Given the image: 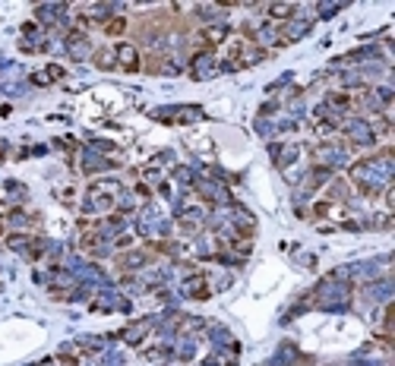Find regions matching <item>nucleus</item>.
Listing matches in <instances>:
<instances>
[{
    "label": "nucleus",
    "mask_w": 395,
    "mask_h": 366,
    "mask_svg": "<svg viewBox=\"0 0 395 366\" xmlns=\"http://www.w3.org/2000/svg\"><path fill=\"white\" fill-rule=\"evenodd\" d=\"M117 60L124 63L126 70H136V63H139L136 48H133V44H120V48H117Z\"/></svg>",
    "instance_id": "1"
},
{
    "label": "nucleus",
    "mask_w": 395,
    "mask_h": 366,
    "mask_svg": "<svg viewBox=\"0 0 395 366\" xmlns=\"http://www.w3.org/2000/svg\"><path fill=\"white\" fill-rule=\"evenodd\" d=\"M272 13H275V16H285V13H294V6L291 3H278V6H272Z\"/></svg>",
    "instance_id": "2"
},
{
    "label": "nucleus",
    "mask_w": 395,
    "mask_h": 366,
    "mask_svg": "<svg viewBox=\"0 0 395 366\" xmlns=\"http://www.w3.org/2000/svg\"><path fill=\"white\" fill-rule=\"evenodd\" d=\"M124 29V19H114V22H108V32H120Z\"/></svg>",
    "instance_id": "3"
}]
</instances>
